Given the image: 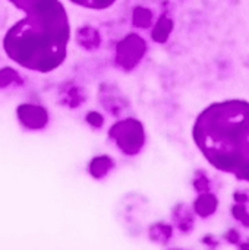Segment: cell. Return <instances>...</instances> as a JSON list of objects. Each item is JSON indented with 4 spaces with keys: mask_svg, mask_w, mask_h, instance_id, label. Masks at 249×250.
<instances>
[{
    "mask_svg": "<svg viewBox=\"0 0 249 250\" xmlns=\"http://www.w3.org/2000/svg\"><path fill=\"white\" fill-rule=\"evenodd\" d=\"M232 214H233V217H235L238 221H241L245 227H249V214L248 211L245 209V207H242L241 204L233 205V207H232Z\"/></svg>",
    "mask_w": 249,
    "mask_h": 250,
    "instance_id": "cell-13",
    "label": "cell"
},
{
    "mask_svg": "<svg viewBox=\"0 0 249 250\" xmlns=\"http://www.w3.org/2000/svg\"><path fill=\"white\" fill-rule=\"evenodd\" d=\"M22 83V79L19 78L18 72L13 70L12 67H3L0 69V88H4L10 83Z\"/></svg>",
    "mask_w": 249,
    "mask_h": 250,
    "instance_id": "cell-11",
    "label": "cell"
},
{
    "mask_svg": "<svg viewBox=\"0 0 249 250\" xmlns=\"http://www.w3.org/2000/svg\"><path fill=\"white\" fill-rule=\"evenodd\" d=\"M70 1L75 3V4H78V6L87 7V9H97V10H101V9L110 7L116 0H70Z\"/></svg>",
    "mask_w": 249,
    "mask_h": 250,
    "instance_id": "cell-12",
    "label": "cell"
},
{
    "mask_svg": "<svg viewBox=\"0 0 249 250\" xmlns=\"http://www.w3.org/2000/svg\"><path fill=\"white\" fill-rule=\"evenodd\" d=\"M114 163L112 158L106 157V155H101V157H97L91 161L90 164V173L94 176V177H103L106 176L112 168H113Z\"/></svg>",
    "mask_w": 249,
    "mask_h": 250,
    "instance_id": "cell-8",
    "label": "cell"
},
{
    "mask_svg": "<svg viewBox=\"0 0 249 250\" xmlns=\"http://www.w3.org/2000/svg\"><path fill=\"white\" fill-rule=\"evenodd\" d=\"M87 120H88V123H90V125H92V126H95V127H100V126H103V117H101L98 113H95V111H91V113H88V116H87Z\"/></svg>",
    "mask_w": 249,
    "mask_h": 250,
    "instance_id": "cell-14",
    "label": "cell"
},
{
    "mask_svg": "<svg viewBox=\"0 0 249 250\" xmlns=\"http://www.w3.org/2000/svg\"><path fill=\"white\" fill-rule=\"evenodd\" d=\"M226 239H227L230 243H238V242H239V234H238L236 230H230V231L226 234Z\"/></svg>",
    "mask_w": 249,
    "mask_h": 250,
    "instance_id": "cell-15",
    "label": "cell"
},
{
    "mask_svg": "<svg viewBox=\"0 0 249 250\" xmlns=\"http://www.w3.org/2000/svg\"><path fill=\"white\" fill-rule=\"evenodd\" d=\"M23 18L9 28L3 48L19 66L41 73L57 69L66 59L70 26L59 0H9Z\"/></svg>",
    "mask_w": 249,
    "mask_h": 250,
    "instance_id": "cell-1",
    "label": "cell"
},
{
    "mask_svg": "<svg viewBox=\"0 0 249 250\" xmlns=\"http://www.w3.org/2000/svg\"><path fill=\"white\" fill-rule=\"evenodd\" d=\"M145 50V41L136 34H129L116 47V62L125 70H131L142 59Z\"/></svg>",
    "mask_w": 249,
    "mask_h": 250,
    "instance_id": "cell-4",
    "label": "cell"
},
{
    "mask_svg": "<svg viewBox=\"0 0 249 250\" xmlns=\"http://www.w3.org/2000/svg\"><path fill=\"white\" fill-rule=\"evenodd\" d=\"M88 31H90V28H84V29H81L78 34V41L81 42V45H84V47H87V48H95V47H98V44H100V37H98V32L95 31V29H92L91 31V35H88Z\"/></svg>",
    "mask_w": 249,
    "mask_h": 250,
    "instance_id": "cell-10",
    "label": "cell"
},
{
    "mask_svg": "<svg viewBox=\"0 0 249 250\" xmlns=\"http://www.w3.org/2000/svg\"><path fill=\"white\" fill-rule=\"evenodd\" d=\"M109 136L116 142L117 148L126 155L138 154L145 142L144 126L139 120L135 119H125L116 122L110 127Z\"/></svg>",
    "mask_w": 249,
    "mask_h": 250,
    "instance_id": "cell-3",
    "label": "cell"
},
{
    "mask_svg": "<svg viewBox=\"0 0 249 250\" xmlns=\"http://www.w3.org/2000/svg\"><path fill=\"white\" fill-rule=\"evenodd\" d=\"M132 23L138 28H148L153 23V13L147 7H135L132 13Z\"/></svg>",
    "mask_w": 249,
    "mask_h": 250,
    "instance_id": "cell-9",
    "label": "cell"
},
{
    "mask_svg": "<svg viewBox=\"0 0 249 250\" xmlns=\"http://www.w3.org/2000/svg\"><path fill=\"white\" fill-rule=\"evenodd\" d=\"M192 136L205 160L217 170L249 183V103L226 100L204 108Z\"/></svg>",
    "mask_w": 249,
    "mask_h": 250,
    "instance_id": "cell-2",
    "label": "cell"
},
{
    "mask_svg": "<svg viewBox=\"0 0 249 250\" xmlns=\"http://www.w3.org/2000/svg\"><path fill=\"white\" fill-rule=\"evenodd\" d=\"M217 207H219V199L216 195L210 193V192H205V193H201L195 202H194V211L201 217V218H207V217H211L216 211H217Z\"/></svg>",
    "mask_w": 249,
    "mask_h": 250,
    "instance_id": "cell-6",
    "label": "cell"
},
{
    "mask_svg": "<svg viewBox=\"0 0 249 250\" xmlns=\"http://www.w3.org/2000/svg\"><path fill=\"white\" fill-rule=\"evenodd\" d=\"M16 114L21 125L31 130L43 129L48 122V114L45 108L35 104H21L16 108Z\"/></svg>",
    "mask_w": 249,
    "mask_h": 250,
    "instance_id": "cell-5",
    "label": "cell"
},
{
    "mask_svg": "<svg viewBox=\"0 0 249 250\" xmlns=\"http://www.w3.org/2000/svg\"><path fill=\"white\" fill-rule=\"evenodd\" d=\"M241 250H249V243H244V245H241Z\"/></svg>",
    "mask_w": 249,
    "mask_h": 250,
    "instance_id": "cell-16",
    "label": "cell"
},
{
    "mask_svg": "<svg viewBox=\"0 0 249 250\" xmlns=\"http://www.w3.org/2000/svg\"><path fill=\"white\" fill-rule=\"evenodd\" d=\"M172 29H173V21L170 18H167V16L163 15L157 21V23H156V26H154V29L151 32V37L157 42H164L169 38Z\"/></svg>",
    "mask_w": 249,
    "mask_h": 250,
    "instance_id": "cell-7",
    "label": "cell"
}]
</instances>
